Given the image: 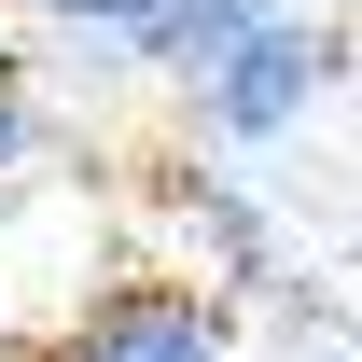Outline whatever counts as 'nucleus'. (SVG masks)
I'll return each mask as SVG.
<instances>
[{"mask_svg": "<svg viewBox=\"0 0 362 362\" xmlns=\"http://www.w3.org/2000/svg\"><path fill=\"white\" fill-rule=\"evenodd\" d=\"M349 84V28L334 14H265L251 42H223L195 70V139L209 153H279V139H307V112H334Z\"/></svg>", "mask_w": 362, "mask_h": 362, "instance_id": "f257e3e1", "label": "nucleus"}, {"mask_svg": "<svg viewBox=\"0 0 362 362\" xmlns=\"http://www.w3.org/2000/svg\"><path fill=\"white\" fill-rule=\"evenodd\" d=\"M42 362H237V320H223L209 279H168V265H153V279H98Z\"/></svg>", "mask_w": 362, "mask_h": 362, "instance_id": "f03ea898", "label": "nucleus"}, {"mask_svg": "<svg viewBox=\"0 0 362 362\" xmlns=\"http://www.w3.org/2000/svg\"><path fill=\"white\" fill-rule=\"evenodd\" d=\"M265 14H293V0H139V28H126V56L139 70H168V84H195L223 42H251Z\"/></svg>", "mask_w": 362, "mask_h": 362, "instance_id": "7ed1b4c3", "label": "nucleus"}, {"mask_svg": "<svg viewBox=\"0 0 362 362\" xmlns=\"http://www.w3.org/2000/svg\"><path fill=\"white\" fill-rule=\"evenodd\" d=\"M195 237H209V265H223V279H279V223L237 195V181H195Z\"/></svg>", "mask_w": 362, "mask_h": 362, "instance_id": "20e7f679", "label": "nucleus"}, {"mask_svg": "<svg viewBox=\"0 0 362 362\" xmlns=\"http://www.w3.org/2000/svg\"><path fill=\"white\" fill-rule=\"evenodd\" d=\"M0 14H56V28H98V42L139 28V0H0Z\"/></svg>", "mask_w": 362, "mask_h": 362, "instance_id": "39448f33", "label": "nucleus"}, {"mask_svg": "<svg viewBox=\"0 0 362 362\" xmlns=\"http://www.w3.org/2000/svg\"><path fill=\"white\" fill-rule=\"evenodd\" d=\"M28 153H42V112H28V84H14V70H0V181L28 168Z\"/></svg>", "mask_w": 362, "mask_h": 362, "instance_id": "423d86ee", "label": "nucleus"}, {"mask_svg": "<svg viewBox=\"0 0 362 362\" xmlns=\"http://www.w3.org/2000/svg\"><path fill=\"white\" fill-rule=\"evenodd\" d=\"M320 362H349V334H320Z\"/></svg>", "mask_w": 362, "mask_h": 362, "instance_id": "0eeeda50", "label": "nucleus"}, {"mask_svg": "<svg viewBox=\"0 0 362 362\" xmlns=\"http://www.w3.org/2000/svg\"><path fill=\"white\" fill-rule=\"evenodd\" d=\"M0 362H14V320H0Z\"/></svg>", "mask_w": 362, "mask_h": 362, "instance_id": "6e6552de", "label": "nucleus"}, {"mask_svg": "<svg viewBox=\"0 0 362 362\" xmlns=\"http://www.w3.org/2000/svg\"><path fill=\"white\" fill-rule=\"evenodd\" d=\"M14 362H42V349H14Z\"/></svg>", "mask_w": 362, "mask_h": 362, "instance_id": "1a4fd4ad", "label": "nucleus"}]
</instances>
